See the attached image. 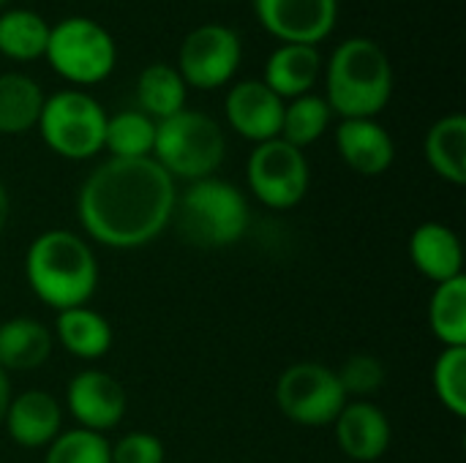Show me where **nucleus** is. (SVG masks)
Instances as JSON below:
<instances>
[{"instance_id": "f257e3e1", "label": "nucleus", "mask_w": 466, "mask_h": 463, "mask_svg": "<svg viewBox=\"0 0 466 463\" xmlns=\"http://www.w3.org/2000/svg\"><path fill=\"white\" fill-rule=\"evenodd\" d=\"M175 205V177L156 158H109L82 183L76 213L96 243L131 251L172 224Z\"/></svg>"}, {"instance_id": "f03ea898", "label": "nucleus", "mask_w": 466, "mask_h": 463, "mask_svg": "<svg viewBox=\"0 0 466 463\" xmlns=\"http://www.w3.org/2000/svg\"><path fill=\"white\" fill-rule=\"evenodd\" d=\"M25 276L33 295L60 311L87 306L98 287V262L93 248L68 229L41 232L25 257Z\"/></svg>"}, {"instance_id": "7ed1b4c3", "label": "nucleus", "mask_w": 466, "mask_h": 463, "mask_svg": "<svg viewBox=\"0 0 466 463\" xmlns=\"http://www.w3.org/2000/svg\"><path fill=\"white\" fill-rule=\"evenodd\" d=\"M328 106L341 120L377 117L393 96V65L388 52L371 38H350L336 46L328 71Z\"/></svg>"}, {"instance_id": "20e7f679", "label": "nucleus", "mask_w": 466, "mask_h": 463, "mask_svg": "<svg viewBox=\"0 0 466 463\" xmlns=\"http://www.w3.org/2000/svg\"><path fill=\"white\" fill-rule=\"evenodd\" d=\"M172 218L191 246L227 248L246 235L251 213L238 186L205 177L186 188V194L175 205Z\"/></svg>"}, {"instance_id": "39448f33", "label": "nucleus", "mask_w": 466, "mask_h": 463, "mask_svg": "<svg viewBox=\"0 0 466 463\" xmlns=\"http://www.w3.org/2000/svg\"><path fill=\"white\" fill-rule=\"evenodd\" d=\"M227 156V139L221 126L197 109H180L177 115L156 123L153 158L188 183L210 177Z\"/></svg>"}, {"instance_id": "423d86ee", "label": "nucleus", "mask_w": 466, "mask_h": 463, "mask_svg": "<svg viewBox=\"0 0 466 463\" xmlns=\"http://www.w3.org/2000/svg\"><path fill=\"white\" fill-rule=\"evenodd\" d=\"M38 131L52 153L68 161H87L104 150L106 112L82 90H60L44 98Z\"/></svg>"}, {"instance_id": "0eeeda50", "label": "nucleus", "mask_w": 466, "mask_h": 463, "mask_svg": "<svg viewBox=\"0 0 466 463\" xmlns=\"http://www.w3.org/2000/svg\"><path fill=\"white\" fill-rule=\"evenodd\" d=\"M44 57L63 79L74 85H98L115 71L117 44L104 25L71 16L49 30Z\"/></svg>"}, {"instance_id": "6e6552de", "label": "nucleus", "mask_w": 466, "mask_h": 463, "mask_svg": "<svg viewBox=\"0 0 466 463\" xmlns=\"http://www.w3.org/2000/svg\"><path fill=\"white\" fill-rule=\"evenodd\" d=\"M276 401L287 420L322 428L336 423L339 412L347 407V393L333 368L322 363H295L281 374Z\"/></svg>"}, {"instance_id": "1a4fd4ad", "label": "nucleus", "mask_w": 466, "mask_h": 463, "mask_svg": "<svg viewBox=\"0 0 466 463\" xmlns=\"http://www.w3.org/2000/svg\"><path fill=\"white\" fill-rule=\"evenodd\" d=\"M248 188L251 194L273 210H289L309 194L311 172L300 147L284 139H270L254 147L248 156Z\"/></svg>"}, {"instance_id": "9d476101", "label": "nucleus", "mask_w": 466, "mask_h": 463, "mask_svg": "<svg viewBox=\"0 0 466 463\" xmlns=\"http://www.w3.org/2000/svg\"><path fill=\"white\" fill-rule=\"evenodd\" d=\"M243 57L240 35L227 25H199L194 27L177 52V74L183 76L186 87L197 90H216L224 87Z\"/></svg>"}, {"instance_id": "9b49d317", "label": "nucleus", "mask_w": 466, "mask_h": 463, "mask_svg": "<svg viewBox=\"0 0 466 463\" xmlns=\"http://www.w3.org/2000/svg\"><path fill=\"white\" fill-rule=\"evenodd\" d=\"M259 25L284 44L317 46L339 19V0H254Z\"/></svg>"}, {"instance_id": "f8f14e48", "label": "nucleus", "mask_w": 466, "mask_h": 463, "mask_svg": "<svg viewBox=\"0 0 466 463\" xmlns=\"http://www.w3.org/2000/svg\"><path fill=\"white\" fill-rule=\"evenodd\" d=\"M66 404L79 428L104 434L123 420L128 398L123 385L106 371H82L68 382Z\"/></svg>"}, {"instance_id": "ddd939ff", "label": "nucleus", "mask_w": 466, "mask_h": 463, "mask_svg": "<svg viewBox=\"0 0 466 463\" xmlns=\"http://www.w3.org/2000/svg\"><path fill=\"white\" fill-rule=\"evenodd\" d=\"M227 123L248 142H270L281 134V117H284V101L262 82V79H246L238 82L227 93Z\"/></svg>"}, {"instance_id": "4468645a", "label": "nucleus", "mask_w": 466, "mask_h": 463, "mask_svg": "<svg viewBox=\"0 0 466 463\" xmlns=\"http://www.w3.org/2000/svg\"><path fill=\"white\" fill-rule=\"evenodd\" d=\"M390 420L371 401L347 404L336 418V442L352 461H380L390 448Z\"/></svg>"}, {"instance_id": "2eb2a0df", "label": "nucleus", "mask_w": 466, "mask_h": 463, "mask_svg": "<svg viewBox=\"0 0 466 463\" xmlns=\"http://www.w3.org/2000/svg\"><path fill=\"white\" fill-rule=\"evenodd\" d=\"M336 147L344 164L363 177H377L388 172L396 158L393 136L388 134L385 126H380L371 117L341 120L336 128Z\"/></svg>"}, {"instance_id": "dca6fc26", "label": "nucleus", "mask_w": 466, "mask_h": 463, "mask_svg": "<svg viewBox=\"0 0 466 463\" xmlns=\"http://www.w3.org/2000/svg\"><path fill=\"white\" fill-rule=\"evenodd\" d=\"M63 412L60 404L46 390H25L11 398L3 426L8 437L27 450L49 448L52 439L60 434Z\"/></svg>"}, {"instance_id": "f3484780", "label": "nucleus", "mask_w": 466, "mask_h": 463, "mask_svg": "<svg viewBox=\"0 0 466 463\" xmlns=\"http://www.w3.org/2000/svg\"><path fill=\"white\" fill-rule=\"evenodd\" d=\"M410 259L429 281L442 284L464 276V251L459 235L437 221L420 224L410 237Z\"/></svg>"}, {"instance_id": "a211bd4d", "label": "nucleus", "mask_w": 466, "mask_h": 463, "mask_svg": "<svg viewBox=\"0 0 466 463\" xmlns=\"http://www.w3.org/2000/svg\"><path fill=\"white\" fill-rule=\"evenodd\" d=\"M322 71V57L317 46L281 44L265 63V85L284 101L311 93Z\"/></svg>"}, {"instance_id": "6ab92c4d", "label": "nucleus", "mask_w": 466, "mask_h": 463, "mask_svg": "<svg viewBox=\"0 0 466 463\" xmlns=\"http://www.w3.org/2000/svg\"><path fill=\"white\" fill-rule=\"evenodd\" d=\"M52 355V333L33 317H14L0 325V368L33 371Z\"/></svg>"}, {"instance_id": "aec40b11", "label": "nucleus", "mask_w": 466, "mask_h": 463, "mask_svg": "<svg viewBox=\"0 0 466 463\" xmlns=\"http://www.w3.org/2000/svg\"><path fill=\"white\" fill-rule=\"evenodd\" d=\"M55 336L63 344V349L79 360H98L112 347L109 322L87 306L60 311L55 322Z\"/></svg>"}, {"instance_id": "412c9836", "label": "nucleus", "mask_w": 466, "mask_h": 463, "mask_svg": "<svg viewBox=\"0 0 466 463\" xmlns=\"http://www.w3.org/2000/svg\"><path fill=\"white\" fill-rule=\"evenodd\" d=\"M426 158L431 169L453 183L464 186L466 183V117L464 115H445L437 120L426 136Z\"/></svg>"}, {"instance_id": "4be33fe9", "label": "nucleus", "mask_w": 466, "mask_h": 463, "mask_svg": "<svg viewBox=\"0 0 466 463\" xmlns=\"http://www.w3.org/2000/svg\"><path fill=\"white\" fill-rule=\"evenodd\" d=\"M49 22L30 8H5L0 14V55L16 63L44 57L49 41Z\"/></svg>"}, {"instance_id": "5701e85b", "label": "nucleus", "mask_w": 466, "mask_h": 463, "mask_svg": "<svg viewBox=\"0 0 466 463\" xmlns=\"http://www.w3.org/2000/svg\"><path fill=\"white\" fill-rule=\"evenodd\" d=\"M44 90L25 74H0V134H25L38 126Z\"/></svg>"}, {"instance_id": "b1692460", "label": "nucleus", "mask_w": 466, "mask_h": 463, "mask_svg": "<svg viewBox=\"0 0 466 463\" xmlns=\"http://www.w3.org/2000/svg\"><path fill=\"white\" fill-rule=\"evenodd\" d=\"M186 82L177 74L175 65L167 63H153L139 74L137 82V96H139V106L147 117L167 120L172 115H177L180 109H186Z\"/></svg>"}, {"instance_id": "393cba45", "label": "nucleus", "mask_w": 466, "mask_h": 463, "mask_svg": "<svg viewBox=\"0 0 466 463\" xmlns=\"http://www.w3.org/2000/svg\"><path fill=\"white\" fill-rule=\"evenodd\" d=\"M429 325L442 347H466V276L437 284L429 303Z\"/></svg>"}, {"instance_id": "a878e982", "label": "nucleus", "mask_w": 466, "mask_h": 463, "mask_svg": "<svg viewBox=\"0 0 466 463\" xmlns=\"http://www.w3.org/2000/svg\"><path fill=\"white\" fill-rule=\"evenodd\" d=\"M156 145V120L145 112L126 109L106 117L104 147L112 158H153Z\"/></svg>"}, {"instance_id": "bb28decb", "label": "nucleus", "mask_w": 466, "mask_h": 463, "mask_svg": "<svg viewBox=\"0 0 466 463\" xmlns=\"http://www.w3.org/2000/svg\"><path fill=\"white\" fill-rule=\"evenodd\" d=\"M330 120H333V109L328 106V101L322 96L306 93V96L292 98L289 104H284L279 139H284L292 147L303 150L306 145H314L328 131Z\"/></svg>"}, {"instance_id": "cd10ccee", "label": "nucleus", "mask_w": 466, "mask_h": 463, "mask_svg": "<svg viewBox=\"0 0 466 463\" xmlns=\"http://www.w3.org/2000/svg\"><path fill=\"white\" fill-rule=\"evenodd\" d=\"M434 393L453 415L466 418V347H445L434 363Z\"/></svg>"}, {"instance_id": "c85d7f7f", "label": "nucleus", "mask_w": 466, "mask_h": 463, "mask_svg": "<svg viewBox=\"0 0 466 463\" xmlns=\"http://www.w3.org/2000/svg\"><path fill=\"white\" fill-rule=\"evenodd\" d=\"M44 463H112V445L104 434L71 428L52 439Z\"/></svg>"}, {"instance_id": "c756f323", "label": "nucleus", "mask_w": 466, "mask_h": 463, "mask_svg": "<svg viewBox=\"0 0 466 463\" xmlns=\"http://www.w3.org/2000/svg\"><path fill=\"white\" fill-rule=\"evenodd\" d=\"M347 398L358 396L360 401L374 396L385 385V366L374 355H352L347 363L336 371Z\"/></svg>"}, {"instance_id": "7c9ffc66", "label": "nucleus", "mask_w": 466, "mask_h": 463, "mask_svg": "<svg viewBox=\"0 0 466 463\" xmlns=\"http://www.w3.org/2000/svg\"><path fill=\"white\" fill-rule=\"evenodd\" d=\"M112 463H164V445L156 434L131 431L112 445Z\"/></svg>"}, {"instance_id": "2f4dec72", "label": "nucleus", "mask_w": 466, "mask_h": 463, "mask_svg": "<svg viewBox=\"0 0 466 463\" xmlns=\"http://www.w3.org/2000/svg\"><path fill=\"white\" fill-rule=\"evenodd\" d=\"M11 382H8V374L0 368V426L5 420V412H8V404H11Z\"/></svg>"}, {"instance_id": "473e14b6", "label": "nucleus", "mask_w": 466, "mask_h": 463, "mask_svg": "<svg viewBox=\"0 0 466 463\" xmlns=\"http://www.w3.org/2000/svg\"><path fill=\"white\" fill-rule=\"evenodd\" d=\"M8 213H11V202H8V194H5V188L0 183V235H3V229L8 224Z\"/></svg>"}, {"instance_id": "72a5a7b5", "label": "nucleus", "mask_w": 466, "mask_h": 463, "mask_svg": "<svg viewBox=\"0 0 466 463\" xmlns=\"http://www.w3.org/2000/svg\"><path fill=\"white\" fill-rule=\"evenodd\" d=\"M5 5H8V0H0V14L5 11Z\"/></svg>"}]
</instances>
